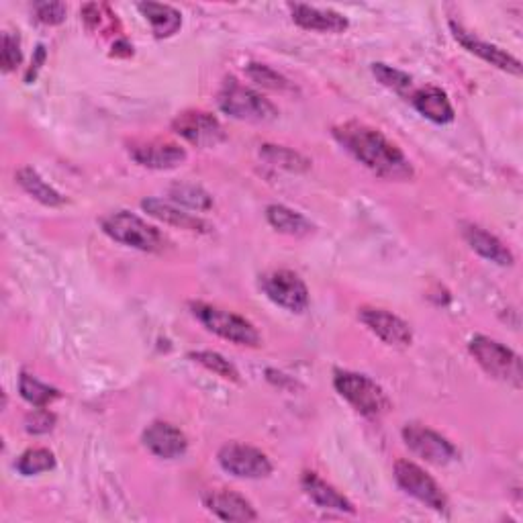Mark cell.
I'll use <instances>...</instances> for the list:
<instances>
[{
    "mask_svg": "<svg viewBox=\"0 0 523 523\" xmlns=\"http://www.w3.org/2000/svg\"><path fill=\"white\" fill-rule=\"evenodd\" d=\"M334 137L346 152H350L362 166L380 178L411 180L415 176L413 164L403 150L366 123L346 121L336 125Z\"/></svg>",
    "mask_w": 523,
    "mask_h": 523,
    "instance_id": "1",
    "label": "cell"
},
{
    "mask_svg": "<svg viewBox=\"0 0 523 523\" xmlns=\"http://www.w3.org/2000/svg\"><path fill=\"white\" fill-rule=\"evenodd\" d=\"M101 229L113 242L139 252H162L166 237L162 231L129 211H117L101 219Z\"/></svg>",
    "mask_w": 523,
    "mask_h": 523,
    "instance_id": "2",
    "label": "cell"
},
{
    "mask_svg": "<svg viewBox=\"0 0 523 523\" xmlns=\"http://www.w3.org/2000/svg\"><path fill=\"white\" fill-rule=\"evenodd\" d=\"M190 313L195 315V319L209 329L211 334L235 344V346H246V348H258L260 346V334L254 327L252 321L246 317L231 313L227 309L209 305V303H190Z\"/></svg>",
    "mask_w": 523,
    "mask_h": 523,
    "instance_id": "3",
    "label": "cell"
},
{
    "mask_svg": "<svg viewBox=\"0 0 523 523\" xmlns=\"http://www.w3.org/2000/svg\"><path fill=\"white\" fill-rule=\"evenodd\" d=\"M334 387L360 415L380 417L391 409V401L376 380L352 370H336Z\"/></svg>",
    "mask_w": 523,
    "mask_h": 523,
    "instance_id": "4",
    "label": "cell"
},
{
    "mask_svg": "<svg viewBox=\"0 0 523 523\" xmlns=\"http://www.w3.org/2000/svg\"><path fill=\"white\" fill-rule=\"evenodd\" d=\"M217 103L225 115L237 121L268 123L278 117V109L268 99H264L254 88L237 82L235 78L225 80L223 88L219 90Z\"/></svg>",
    "mask_w": 523,
    "mask_h": 523,
    "instance_id": "5",
    "label": "cell"
},
{
    "mask_svg": "<svg viewBox=\"0 0 523 523\" xmlns=\"http://www.w3.org/2000/svg\"><path fill=\"white\" fill-rule=\"evenodd\" d=\"M468 350L489 376L511 385L513 389H521L523 370L519 354L487 336H474L468 344Z\"/></svg>",
    "mask_w": 523,
    "mask_h": 523,
    "instance_id": "6",
    "label": "cell"
},
{
    "mask_svg": "<svg viewBox=\"0 0 523 523\" xmlns=\"http://www.w3.org/2000/svg\"><path fill=\"white\" fill-rule=\"evenodd\" d=\"M262 293L278 307L291 313H305L309 307V289L303 278L291 270H272L260 276Z\"/></svg>",
    "mask_w": 523,
    "mask_h": 523,
    "instance_id": "7",
    "label": "cell"
},
{
    "mask_svg": "<svg viewBox=\"0 0 523 523\" xmlns=\"http://www.w3.org/2000/svg\"><path fill=\"white\" fill-rule=\"evenodd\" d=\"M395 481L407 495L434 511H444L448 507V497L442 487L415 462L399 460L395 464Z\"/></svg>",
    "mask_w": 523,
    "mask_h": 523,
    "instance_id": "8",
    "label": "cell"
},
{
    "mask_svg": "<svg viewBox=\"0 0 523 523\" xmlns=\"http://www.w3.org/2000/svg\"><path fill=\"white\" fill-rule=\"evenodd\" d=\"M219 466L237 479H266L272 472L270 458L248 444L229 442L217 454Z\"/></svg>",
    "mask_w": 523,
    "mask_h": 523,
    "instance_id": "9",
    "label": "cell"
},
{
    "mask_svg": "<svg viewBox=\"0 0 523 523\" xmlns=\"http://www.w3.org/2000/svg\"><path fill=\"white\" fill-rule=\"evenodd\" d=\"M403 440L411 452L436 466H446L458 458V450L450 440L419 423H407L403 427Z\"/></svg>",
    "mask_w": 523,
    "mask_h": 523,
    "instance_id": "10",
    "label": "cell"
},
{
    "mask_svg": "<svg viewBox=\"0 0 523 523\" xmlns=\"http://www.w3.org/2000/svg\"><path fill=\"white\" fill-rule=\"evenodd\" d=\"M172 131L197 148H215L225 141L219 119L207 111H184L172 121Z\"/></svg>",
    "mask_w": 523,
    "mask_h": 523,
    "instance_id": "11",
    "label": "cell"
},
{
    "mask_svg": "<svg viewBox=\"0 0 523 523\" xmlns=\"http://www.w3.org/2000/svg\"><path fill=\"white\" fill-rule=\"evenodd\" d=\"M358 317L383 344L391 348L411 346L413 331L399 315L378 307H362L358 309Z\"/></svg>",
    "mask_w": 523,
    "mask_h": 523,
    "instance_id": "12",
    "label": "cell"
},
{
    "mask_svg": "<svg viewBox=\"0 0 523 523\" xmlns=\"http://www.w3.org/2000/svg\"><path fill=\"white\" fill-rule=\"evenodd\" d=\"M129 156L135 164L150 170H174L188 158L184 148L164 139L135 141L129 148Z\"/></svg>",
    "mask_w": 523,
    "mask_h": 523,
    "instance_id": "13",
    "label": "cell"
},
{
    "mask_svg": "<svg viewBox=\"0 0 523 523\" xmlns=\"http://www.w3.org/2000/svg\"><path fill=\"white\" fill-rule=\"evenodd\" d=\"M450 29H452V35L454 39L464 47L466 52L474 54V56H479L481 60H485L487 64L507 72V74H513V76H521V62L507 54L505 50H501L499 45H493V43H487L483 39H479L474 33L466 31L462 25L450 21Z\"/></svg>",
    "mask_w": 523,
    "mask_h": 523,
    "instance_id": "14",
    "label": "cell"
},
{
    "mask_svg": "<svg viewBox=\"0 0 523 523\" xmlns=\"http://www.w3.org/2000/svg\"><path fill=\"white\" fill-rule=\"evenodd\" d=\"M144 446L158 458L162 460H176L182 458L188 450V440L186 436L178 430L176 425L168 421H154L146 427L144 436Z\"/></svg>",
    "mask_w": 523,
    "mask_h": 523,
    "instance_id": "15",
    "label": "cell"
},
{
    "mask_svg": "<svg viewBox=\"0 0 523 523\" xmlns=\"http://www.w3.org/2000/svg\"><path fill=\"white\" fill-rule=\"evenodd\" d=\"M462 237L470 246L472 252H477L481 258L497 264V266H513L515 258L511 250L499 240L497 235L489 233L481 225L462 223Z\"/></svg>",
    "mask_w": 523,
    "mask_h": 523,
    "instance_id": "16",
    "label": "cell"
},
{
    "mask_svg": "<svg viewBox=\"0 0 523 523\" xmlns=\"http://www.w3.org/2000/svg\"><path fill=\"white\" fill-rule=\"evenodd\" d=\"M293 21L307 31H317V33H344L350 23L348 19L334 11V9H319V7H309V5H289Z\"/></svg>",
    "mask_w": 523,
    "mask_h": 523,
    "instance_id": "17",
    "label": "cell"
},
{
    "mask_svg": "<svg viewBox=\"0 0 523 523\" xmlns=\"http://www.w3.org/2000/svg\"><path fill=\"white\" fill-rule=\"evenodd\" d=\"M409 101L419 111V115H423L425 119H430L432 123L448 125L456 117L448 94L438 86H423V88L413 90Z\"/></svg>",
    "mask_w": 523,
    "mask_h": 523,
    "instance_id": "18",
    "label": "cell"
},
{
    "mask_svg": "<svg viewBox=\"0 0 523 523\" xmlns=\"http://www.w3.org/2000/svg\"><path fill=\"white\" fill-rule=\"evenodd\" d=\"M301 489L305 491V495L321 509H329V511H340V513H356L354 503L342 495L334 485H329L327 481H323L319 474L315 472H303L301 477Z\"/></svg>",
    "mask_w": 523,
    "mask_h": 523,
    "instance_id": "19",
    "label": "cell"
},
{
    "mask_svg": "<svg viewBox=\"0 0 523 523\" xmlns=\"http://www.w3.org/2000/svg\"><path fill=\"white\" fill-rule=\"evenodd\" d=\"M205 507L223 521H256L258 513L252 503L233 491H213L205 495Z\"/></svg>",
    "mask_w": 523,
    "mask_h": 523,
    "instance_id": "20",
    "label": "cell"
},
{
    "mask_svg": "<svg viewBox=\"0 0 523 523\" xmlns=\"http://www.w3.org/2000/svg\"><path fill=\"white\" fill-rule=\"evenodd\" d=\"M141 209H144L150 217L178 227V229H186V231H197V233H207L211 227L207 221H203L201 217L193 215V213H186L180 207L162 201V199H144L141 201Z\"/></svg>",
    "mask_w": 523,
    "mask_h": 523,
    "instance_id": "21",
    "label": "cell"
},
{
    "mask_svg": "<svg viewBox=\"0 0 523 523\" xmlns=\"http://www.w3.org/2000/svg\"><path fill=\"white\" fill-rule=\"evenodd\" d=\"M137 9H139L141 15H144L150 21L152 31L158 39H168V37L176 35L182 27V15L170 5L139 3Z\"/></svg>",
    "mask_w": 523,
    "mask_h": 523,
    "instance_id": "22",
    "label": "cell"
},
{
    "mask_svg": "<svg viewBox=\"0 0 523 523\" xmlns=\"http://www.w3.org/2000/svg\"><path fill=\"white\" fill-rule=\"evenodd\" d=\"M15 178H17L19 186L25 190V193L29 197H33L35 201H39L41 205H45V207H62V205H66V197H62L54 186L47 184L39 176L37 170L29 168V166L21 168Z\"/></svg>",
    "mask_w": 523,
    "mask_h": 523,
    "instance_id": "23",
    "label": "cell"
},
{
    "mask_svg": "<svg viewBox=\"0 0 523 523\" xmlns=\"http://www.w3.org/2000/svg\"><path fill=\"white\" fill-rule=\"evenodd\" d=\"M266 219L278 233H284V235L305 237L313 231V225L309 223V219L287 205H270L266 209Z\"/></svg>",
    "mask_w": 523,
    "mask_h": 523,
    "instance_id": "24",
    "label": "cell"
},
{
    "mask_svg": "<svg viewBox=\"0 0 523 523\" xmlns=\"http://www.w3.org/2000/svg\"><path fill=\"white\" fill-rule=\"evenodd\" d=\"M168 195L176 205H182V207L193 209V211H209L215 205L213 197L207 193L203 186L190 184V182L172 184Z\"/></svg>",
    "mask_w": 523,
    "mask_h": 523,
    "instance_id": "25",
    "label": "cell"
},
{
    "mask_svg": "<svg viewBox=\"0 0 523 523\" xmlns=\"http://www.w3.org/2000/svg\"><path fill=\"white\" fill-rule=\"evenodd\" d=\"M19 393L33 407H47L62 397L58 389L41 383V380H37L35 376H31L27 372H23L19 378Z\"/></svg>",
    "mask_w": 523,
    "mask_h": 523,
    "instance_id": "26",
    "label": "cell"
},
{
    "mask_svg": "<svg viewBox=\"0 0 523 523\" xmlns=\"http://www.w3.org/2000/svg\"><path fill=\"white\" fill-rule=\"evenodd\" d=\"M260 156L268 164H272L276 168L291 170V172H305V170L311 168V162L305 156H301L299 152H295L291 148H284V146L264 144L262 150H260Z\"/></svg>",
    "mask_w": 523,
    "mask_h": 523,
    "instance_id": "27",
    "label": "cell"
},
{
    "mask_svg": "<svg viewBox=\"0 0 523 523\" xmlns=\"http://www.w3.org/2000/svg\"><path fill=\"white\" fill-rule=\"evenodd\" d=\"M15 468L19 470V474H23V477H35V474L54 470L56 456L47 448H31L17 458Z\"/></svg>",
    "mask_w": 523,
    "mask_h": 523,
    "instance_id": "28",
    "label": "cell"
},
{
    "mask_svg": "<svg viewBox=\"0 0 523 523\" xmlns=\"http://www.w3.org/2000/svg\"><path fill=\"white\" fill-rule=\"evenodd\" d=\"M372 74L385 88L401 94V97H405L409 101L411 92H413V78L407 72L387 66L383 62H376V64H372Z\"/></svg>",
    "mask_w": 523,
    "mask_h": 523,
    "instance_id": "29",
    "label": "cell"
},
{
    "mask_svg": "<svg viewBox=\"0 0 523 523\" xmlns=\"http://www.w3.org/2000/svg\"><path fill=\"white\" fill-rule=\"evenodd\" d=\"M188 358L195 360V362L201 364V366H205L207 370L215 372L217 376H221V378H225V380H231V383H240V372H237V368H235L227 358H223V356L217 354V352L199 350V352H190Z\"/></svg>",
    "mask_w": 523,
    "mask_h": 523,
    "instance_id": "30",
    "label": "cell"
},
{
    "mask_svg": "<svg viewBox=\"0 0 523 523\" xmlns=\"http://www.w3.org/2000/svg\"><path fill=\"white\" fill-rule=\"evenodd\" d=\"M246 72H248L250 80H254L256 84H260L264 88H270V90H291L293 88L287 78L266 64L252 62L246 66Z\"/></svg>",
    "mask_w": 523,
    "mask_h": 523,
    "instance_id": "31",
    "label": "cell"
},
{
    "mask_svg": "<svg viewBox=\"0 0 523 523\" xmlns=\"http://www.w3.org/2000/svg\"><path fill=\"white\" fill-rule=\"evenodd\" d=\"M3 50H0V66H3V72H13L17 66L23 62V52H21V41L19 35L7 31L3 33Z\"/></svg>",
    "mask_w": 523,
    "mask_h": 523,
    "instance_id": "32",
    "label": "cell"
},
{
    "mask_svg": "<svg viewBox=\"0 0 523 523\" xmlns=\"http://www.w3.org/2000/svg\"><path fill=\"white\" fill-rule=\"evenodd\" d=\"M80 15L90 31H105L107 27H111L117 21L115 19L117 15H113L109 11V7H105V5H86V7H82Z\"/></svg>",
    "mask_w": 523,
    "mask_h": 523,
    "instance_id": "33",
    "label": "cell"
},
{
    "mask_svg": "<svg viewBox=\"0 0 523 523\" xmlns=\"http://www.w3.org/2000/svg\"><path fill=\"white\" fill-rule=\"evenodd\" d=\"M54 427H56V415L52 411H47L45 407H37V411L29 413L25 419V432L33 436L50 434Z\"/></svg>",
    "mask_w": 523,
    "mask_h": 523,
    "instance_id": "34",
    "label": "cell"
},
{
    "mask_svg": "<svg viewBox=\"0 0 523 523\" xmlns=\"http://www.w3.org/2000/svg\"><path fill=\"white\" fill-rule=\"evenodd\" d=\"M33 11L37 21L43 25H62L68 15L64 3H35Z\"/></svg>",
    "mask_w": 523,
    "mask_h": 523,
    "instance_id": "35",
    "label": "cell"
}]
</instances>
